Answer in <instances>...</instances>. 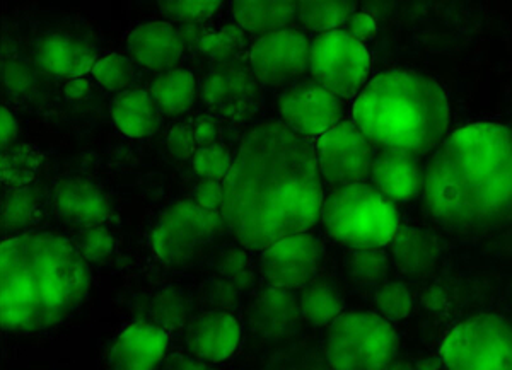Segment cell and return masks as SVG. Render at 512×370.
I'll use <instances>...</instances> for the list:
<instances>
[{
	"label": "cell",
	"instance_id": "obj_36",
	"mask_svg": "<svg viewBox=\"0 0 512 370\" xmlns=\"http://www.w3.org/2000/svg\"><path fill=\"white\" fill-rule=\"evenodd\" d=\"M161 11L181 24L197 26L212 18L217 11H221L222 2L219 0H169L159 4Z\"/></svg>",
	"mask_w": 512,
	"mask_h": 370
},
{
	"label": "cell",
	"instance_id": "obj_46",
	"mask_svg": "<svg viewBox=\"0 0 512 370\" xmlns=\"http://www.w3.org/2000/svg\"><path fill=\"white\" fill-rule=\"evenodd\" d=\"M161 370H212L209 365L195 357H180L176 355L169 359Z\"/></svg>",
	"mask_w": 512,
	"mask_h": 370
},
{
	"label": "cell",
	"instance_id": "obj_21",
	"mask_svg": "<svg viewBox=\"0 0 512 370\" xmlns=\"http://www.w3.org/2000/svg\"><path fill=\"white\" fill-rule=\"evenodd\" d=\"M35 60L36 65L47 74L70 79L86 76L91 72L98 55L88 41L77 36L57 33L40 41L36 48Z\"/></svg>",
	"mask_w": 512,
	"mask_h": 370
},
{
	"label": "cell",
	"instance_id": "obj_37",
	"mask_svg": "<svg viewBox=\"0 0 512 370\" xmlns=\"http://www.w3.org/2000/svg\"><path fill=\"white\" fill-rule=\"evenodd\" d=\"M72 243L88 263L105 261L115 249V239L105 226L82 227Z\"/></svg>",
	"mask_w": 512,
	"mask_h": 370
},
{
	"label": "cell",
	"instance_id": "obj_22",
	"mask_svg": "<svg viewBox=\"0 0 512 370\" xmlns=\"http://www.w3.org/2000/svg\"><path fill=\"white\" fill-rule=\"evenodd\" d=\"M390 246L393 260L412 277L434 272L443 253L436 236L420 227H402Z\"/></svg>",
	"mask_w": 512,
	"mask_h": 370
},
{
	"label": "cell",
	"instance_id": "obj_28",
	"mask_svg": "<svg viewBox=\"0 0 512 370\" xmlns=\"http://www.w3.org/2000/svg\"><path fill=\"white\" fill-rule=\"evenodd\" d=\"M304 321L313 326H332L344 314L342 295L328 282H313L299 295Z\"/></svg>",
	"mask_w": 512,
	"mask_h": 370
},
{
	"label": "cell",
	"instance_id": "obj_40",
	"mask_svg": "<svg viewBox=\"0 0 512 370\" xmlns=\"http://www.w3.org/2000/svg\"><path fill=\"white\" fill-rule=\"evenodd\" d=\"M2 79L7 91L16 96L30 93L35 84L31 70L23 62H16V60H6V64L2 67Z\"/></svg>",
	"mask_w": 512,
	"mask_h": 370
},
{
	"label": "cell",
	"instance_id": "obj_24",
	"mask_svg": "<svg viewBox=\"0 0 512 370\" xmlns=\"http://www.w3.org/2000/svg\"><path fill=\"white\" fill-rule=\"evenodd\" d=\"M234 21L246 33L263 36L280 29L291 28L296 21L294 2H251L241 0L231 6Z\"/></svg>",
	"mask_w": 512,
	"mask_h": 370
},
{
	"label": "cell",
	"instance_id": "obj_6",
	"mask_svg": "<svg viewBox=\"0 0 512 370\" xmlns=\"http://www.w3.org/2000/svg\"><path fill=\"white\" fill-rule=\"evenodd\" d=\"M393 324L367 311H349L328 326L325 357L333 370H384L395 360Z\"/></svg>",
	"mask_w": 512,
	"mask_h": 370
},
{
	"label": "cell",
	"instance_id": "obj_34",
	"mask_svg": "<svg viewBox=\"0 0 512 370\" xmlns=\"http://www.w3.org/2000/svg\"><path fill=\"white\" fill-rule=\"evenodd\" d=\"M374 307L384 319L402 321L414 309V295L403 282H386L374 292Z\"/></svg>",
	"mask_w": 512,
	"mask_h": 370
},
{
	"label": "cell",
	"instance_id": "obj_32",
	"mask_svg": "<svg viewBox=\"0 0 512 370\" xmlns=\"http://www.w3.org/2000/svg\"><path fill=\"white\" fill-rule=\"evenodd\" d=\"M91 76L99 86L108 91H118V94L127 91L134 82V65L132 60L122 53H106L94 62Z\"/></svg>",
	"mask_w": 512,
	"mask_h": 370
},
{
	"label": "cell",
	"instance_id": "obj_20",
	"mask_svg": "<svg viewBox=\"0 0 512 370\" xmlns=\"http://www.w3.org/2000/svg\"><path fill=\"white\" fill-rule=\"evenodd\" d=\"M301 319L303 313L294 290L268 285L251 304V326L258 335L267 340H280L292 335Z\"/></svg>",
	"mask_w": 512,
	"mask_h": 370
},
{
	"label": "cell",
	"instance_id": "obj_38",
	"mask_svg": "<svg viewBox=\"0 0 512 370\" xmlns=\"http://www.w3.org/2000/svg\"><path fill=\"white\" fill-rule=\"evenodd\" d=\"M151 318V323L158 324L169 333L183 326L187 318V307L175 290H163L152 299Z\"/></svg>",
	"mask_w": 512,
	"mask_h": 370
},
{
	"label": "cell",
	"instance_id": "obj_10",
	"mask_svg": "<svg viewBox=\"0 0 512 370\" xmlns=\"http://www.w3.org/2000/svg\"><path fill=\"white\" fill-rule=\"evenodd\" d=\"M373 145L354 122L338 123L315 142L321 180L332 188L364 183L373 168Z\"/></svg>",
	"mask_w": 512,
	"mask_h": 370
},
{
	"label": "cell",
	"instance_id": "obj_1",
	"mask_svg": "<svg viewBox=\"0 0 512 370\" xmlns=\"http://www.w3.org/2000/svg\"><path fill=\"white\" fill-rule=\"evenodd\" d=\"M222 188L224 224L239 244L256 251L308 232L325 200L315 144L280 123L246 135Z\"/></svg>",
	"mask_w": 512,
	"mask_h": 370
},
{
	"label": "cell",
	"instance_id": "obj_5",
	"mask_svg": "<svg viewBox=\"0 0 512 370\" xmlns=\"http://www.w3.org/2000/svg\"><path fill=\"white\" fill-rule=\"evenodd\" d=\"M320 219L337 243L354 251L386 248L402 229L395 203L367 183L335 186L328 191Z\"/></svg>",
	"mask_w": 512,
	"mask_h": 370
},
{
	"label": "cell",
	"instance_id": "obj_4",
	"mask_svg": "<svg viewBox=\"0 0 512 370\" xmlns=\"http://www.w3.org/2000/svg\"><path fill=\"white\" fill-rule=\"evenodd\" d=\"M352 122L379 149L424 156L448 137V96L417 70H388L373 77L355 98Z\"/></svg>",
	"mask_w": 512,
	"mask_h": 370
},
{
	"label": "cell",
	"instance_id": "obj_25",
	"mask_svg": "<svg viewBox=\"0 0 512 370\" xmlns=\"http://www.w3.org/2000/svg\"><path fill=\"white\" fill-rule=\"evenodd\" d=\"M195 77L185 69H173L159 74L149 86V93L159 111L168 115H180L192 106L195 99Z\"/></svg>",
	"mask_w": 512,
	"mask_h": 370
},
{
	"label": "cell",
	"instance_id": "obj_12",
	"mask_svg": "<svg viewBox=\"0 0 512 370\" xmlns=\"http://www.w3.org/2000/svg\"><path fill=\"white\" fill-rule=\"evenodd\" d=\"M321 263V244L309 232L280 239L262 251L260 270L268 285L287 290L313 284Z\"/></svg>",
	"mask_w": 512,
	"mask_h": 370
},
{
	"label": "cell",
	"instance_id": "obj_9",
	"mask_svg": "<svg viewBox=\"0 0 512 370\" xmlns=\"http://www.w3.org/2000/svg\"><path fill=\"white\" fill-rule=\"evenodd\" d=\"M222 212L200 207L192 197L173 203L151 232V248L164 265H180L216 234Z\"/></svg>",
	"mask_w": 512,
	"mask_h": 370
},
{
	"label": "cell",
	"instance_id": "obj_35",
	"mask_svg": "<svg viewBox=\"0 0 512 370\" xmlns=\"http://www.w3.org/2000/svg\"><path fill=\"white\" fill-rule=\"evenodd\" d=\"M236 157L224 145H209V147H200L192 159L193 171L202 178V180L219 181L224 183L227 176L231 174L234 168Z\"/></svg>",
	"mask_w": 512,
	"mask_h": 370
},
{
	"label": "cell",
	"instance_id": "obj_15",
	"mask_svg": "<svg viewBox=\"0 0 512 370\" xmlns=\"http://www.w3.org/2000/svg\"><path fill=\"white\" fill-rule=\"evenodd\" d=\"M243 328L236 314L214 309L193 319L187 330L188 350L205 364H221L238 350Z\"/></svg>",
	"mask_w": 512,
	"mask_h": 370
},
{
	"label": "cell",
	"instance_id": "obj_41",
	"mask_svg": "<svg viewBox=\"0 0 512 370\" xmlns=\"http://www.w3.org/2000/svg\"><path fill=\"white\" fill-rule=\"evenodd\" d=\"M192 198L204 209L222 212V200H224L222 183H219V181L202 180L195 186Z\"/></svg>",
	"mask_w": 512,
	"mask_h": 370
},
{
	"label": "cell",
	"instance_id": "obj_30",
	"mask_svg": "<svg viewBox=\"0 0 512 370\" xmlns=\"http://www.w3.org/2000/svg\"><path fill=\"white\" fill-rule=\"evenodd\" d=\"M354 6L347 2H297L296 23L313 33H330L349 23Z\"/></svg>",
	"mask_w": 512,
	"mask_h": 370
},
{
	"label": "cell",
	"instance_id": "obj_31",
	"mask_svg": "<svg viewBox=\"0 0 512 370\" xmlns=\"http://www.w3.org/2000/svg\"><path fill=\"white\" fill-rule=\"evenodd\" d=\"M243 45H245V31L239 28L238 24L202 31L195 41L198 52L219 62H227L236 57Z\"/></svg>",
	"mask_w": 512,
	"mask_h": 370
},
{
	"label": "cell",
	"instance_id": "obj_43",
	"mask_svg": "<svg viewBox=\"0 0 512 370\" xmlns=\"http://www.w3.org/2000/svg\"><path fill=\"white\" fill-rule=\"evenodd\" d=\"M192 127L198 147H209V145L217 144L219 127H217V122L212 116H198L197 120L192 123Z\"/></svg>",
	"mask_w": 512,
	"mask_h": 370
},
{
	"label": "cell",
	"instance_id": "obj_17",
	"mask_svg": "<svg viewBox=\"0 0 512 370\" xmlns=\"http://www.w3.org/2000/svg\"><path fill=\"white\" fill-rule=\"evenodd\" d=\"M52 209L60 219L76 226H105L110 220V202L91 181L69 178L53 186Z\"/></svg>",
	"mask_w": 512,
	"mask_h": 370
},
{
	"label": "cell",
	"instance_id": "obj_29",
	"mask_svg": "<svg viewBox=\"0 0 512 370\" xmlns=\"http://www.w3.org/2000/svg\"><path fill=\"white\" fill-rule=\"evenodd\" d=\"M40 214V197L35 188H11L2 195V232L9 236L23 234L35 224Z\"/></svg>",
	"mask_w": 512,
	"mask_h": 370
},
{
	"label": "cell",
	"instance_id": "obj_45",
	"mask_svg": "<svg viewBox=\"0 0 512 370\" xmlns=\"http://www.w3.org/2000/svg\"><path fill=\"white\" fill-rule=\"evenodd\" d=\"M64 93L70 101H82L91 94V82L86 76L65 79Z\"/></svg>",
	"mask_w": 512,
	"mask_h": 370
},
{
	"label": "cell",
	"instance_id": "obj_18",
	"mask_svg": "<svg viewBox=\"0 0 512 370\" xmlns=\"http://www.w3.org/2000/svg\"><path fill=\"white\" fill-rule=\"evenodd\" d=\"M256 96V77L239 67H221L200 84V98L209 110L224 118L245 115Z\"/></svg>",
	"mask_w": 512,
	"mask_h": 370
},
{
	"label": "cell",
	"instance_id": "obj_13",
	"mask_svg": "<svg viewBox=\"0 0 512 370\" xmlns=\"http://www.w3.org/2000/svg\"><path fill=\"white\" fill-rule=\"evenodd\" d=\"M311 41L301 29L286 28L258 36L250 50L256 81L280 84L303 76L309 69Z\"/></svg>",
	"mask_w": 512,
	"mask_h": 370
},
{
	"label": "cell",
	"instance_id": "obj_14",
	"mask_svg": "<svg viewBox=\"0 0 512 370\" xmlns=\"http://www.w3.org/2000/svg\"><path fill=\"white\" fill-rule=\"evenodd\" d=\"M171 336L151 321H134L123 328L108 357L110 370H156L168 353Z\"/></svg>",
	"mask_w": 512,
	"mask_h": 370
},
{
	"label": "cell",
	"instance_id": "obj_7",
	"mask_svg": "<svg viewBox=\"0 0 512 370\" xmlns=\"http://www.w3.org/2000/svg\"><path fill=\"white\" fill-rule=\"evenodd\" d=\"M446 370H512V324L495 314L463 319L441 343Z\"/></svg>",
	"mask_w": 512,
	"mask_h": 370
},
{
	"label": "cell",
	"instance_id": "obj_8",
	"mask_svg": "<svg viewBox=\"0 0 512 370\" xmlns=\"http://www.w3.org/2000/svg\"><path fill=\"white\" fill-rule=\"evenodd\" d=\"M308 70L316 84L338 98H357L369 82L371 53L362 41L337 29L311 40Z\"/></svg>",
	"mask_w": 512,
	"mask_h": 370
},
{
	"label": "cell",
	"instance_id": "obj_47",
	"mask_svg": "<svg viewBox=\"0 0 512 370\" xmlns=\"http://www.w3.org/2000/svg\"><path fill=\"white\" fill-rule=\"evenodd\" d=\"M384 370H414V369H412V365L407 364V362H402V360H400V362H398V360H393V362H391V364L388 365V367H386V369H384Z\"/></svg>",
	"mask_w": 512,
	"mask_h": 370
},
{
	"label": "cell",
	"instance_id": "obj_44",
	"mask_svg": "<svg viewBox=\"0 0 512 370\" xmlns=\"http://www.w3.org/2000/svg\"><path fill=\"white\" fill-rule=\"evenodd\" d=\"M16 135H18V122L12 115V111L7 106H2V111H0V145H2V151L16 142Z\"/></svg>",
	"mask_w": 512,
	"mask_h": 370
},
{
	"label": "cell",
	"instance_id": "obj_33",
	"mask_svg": "<svg viewBox=\"0 0 512 370\" xmlns=\"http://www.w3.org/2000/svg\"><path fill=\"white\" fill-rule=\"evenodd\" d=\"M349 277L355 285H378L390 270V258L383 249H355L349 258Z\"/></svg>",
	"mask_w": 512,
	"mask_h": 370
},
{
	"label": "cell",
	"instance_id": "obj_23",
	"mask_svg": "<svg viewBox=\"0 0 512 370\" xmlns=\"http://www.w3.org/2000/svg\"><path fill=\"white\" fill-rule=\"evenodd\" d=\"M156 101L146 89H127L111 103V116L123 135L130 139H144L159 128Z\"/></svg>",
	"mask_w": 512,
	"mask_h": 370
},
{
	"label": "cell",
	"instance_id": "obj_39",
	"mask_svg": "<svg viewBox=\"0 0 512 370\" xmlns=\"http://www.w3.org/2000/svg\"><path fill=\"white\" fill-rule=\"evenodd\" d=\"M166 145H168L169 154L178 161H188V159L192 161L195 152L200 149L192 125H176L175 128H171Z\"/></svg>",
	"mask_w": 512,
	"mask_h": 370
},
{
	"label": "cell",
	"instance_id": "obj_16",
	"mask_svg": "<svg viewBox=\"0 0 512 370\" xmlns=\"http://www.w3.org/2000/svg\"><path fill=\"white\" fill-rule=\"evenodd\" d=\"M185 47L187 40L183 31L163 21L139 24L127 36L130 57L140 67L161 74L175 69L183 57Z\"/></svg>",
	"mask_w": 512,
	"mask_h": 370
},
{
	"label": "cell",
	"instance_id": "obj_3",
	"mask_svg": "<svg viewBox=\"0 0 512 370\" xmlns=\"http://www.w3.org/2000/svg\"><path fill=\"white\" fill-rule=\"evenodd\" d=\"M91 287L88 261L69 239L23 232L0 244V321L18 333L48 330L81 306Z\"/></svg>",
	"mask_w": 512,
	"mask_h": 370
},
{
	"label": "cell",
	"instance_id": "obj_11",
	"mask_svg": "<svg viewBox=\"0 0 512 370\" xmlns=\"http://www.w3.org/2000/svg\"><path fill=\"white\" fill-rule=\"evenodd\" d=\"M279 111L284 125L316 142L344 122V99L315 81L299 82L282 94Z\"/></svg>",
	"mask_w": 512,
	"mask_h": 370
},
{
	"label": "cell",
	"instance_id": "obj_2",
	"mask_svg": "<svg viewBox=\"0 0 512 370\" xmlns=\"http://www.w3.org/2000/svg\"><path fill=\"white\" fill-rule=\"evenodd\" d=\"M427 209L444 226L480 229L512 212V130L478 122L443 140L425 169Z\"/></svg>",
	"mask_w": 512,
	"mask_h": 370
},
{
	"label": "cell",
	"instance_id": "obj_19",
	"mask_svg": "<svg viewBox=\"0 0 512 370\" xmlns=\"http://www.w3.org/2000/svg\"><path fill=\"white\" fill-rule=\"evenodd\" d=\"M369 178L374 188L393 203L412 200L424 185L419 157L393 149L376 151Z\"/></svg>",
	"mask_w": 512,
	"mask_h": 370
},
{
	"label": "cell",
	"instance_id": "obj_26",
	"mask_svg": "<svg viewBox=\"0 0 512 370\" xmlns=\"http://www.w3.org/2000/svg\"><path fill=\"white\" fill-rule=\"evenodd\" d=\"M250 284L251 268L248 256L243 249H229L219 261L216 284L212 290L217 306L226 309L233 301H238L239 294Z\"/></svg>",
	"mask_w": 512,
	"mask_h": 370
},
{
	"label": "cell",
	"instance_id": "obj_42",
	"mask_svg": "<svg viewBox=\"0 0 512 370\" xmlns=\"http://www.w3.org/2000/svg\"><path fill=\"white\" fill-rule=\"evenodd\" d=\"M345 31L364 43L376 33V19L371 12L359 9V11L352 12Z\"/></svg>",
	"mask_w": 512,
	"mask_h": 370
},
{
	"label": "cell",
	"instance_id": "obj_27",
	"mask_svg": "<svg viewBox=\"0 0 512 370\" xmlns=\"http://www.w3.org/2000/svg\"><path fill=\"white\" fill-rule=\"evenodd\" d=\"M43 154L28 142L12 144L2 151L0 157V178L7 190L31 186L40 174Z\"/></svg>",
	"mask_w": 512,
	"mask_h": 370
}]
</instances>
